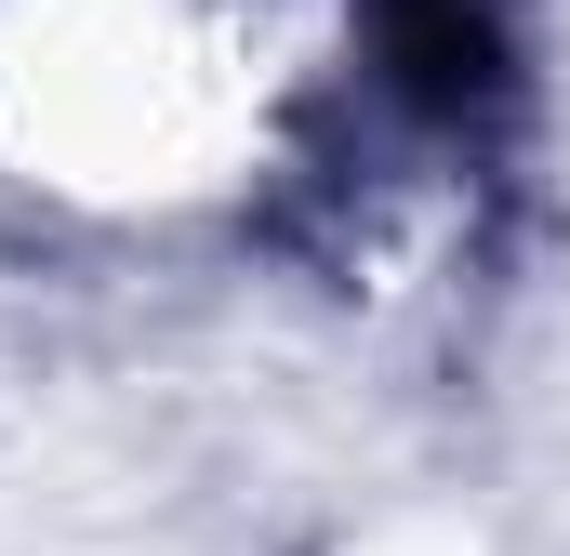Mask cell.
Here are the masks:
<instances>
[{"label":"cell","mask_w":570,"mask_h":556,"mask_svg":"<svg viewBox=\"0 0 570 556\" xmlns=\"http://www.w3.org/2000/svg\"><path fill=\"white\" fill-rule=\"evenodd\" d=\"M332 0H0V172L80 226L226 212L318 93Z\"/></svg>","instance_id":"6da1fadb"}]
</instances>
